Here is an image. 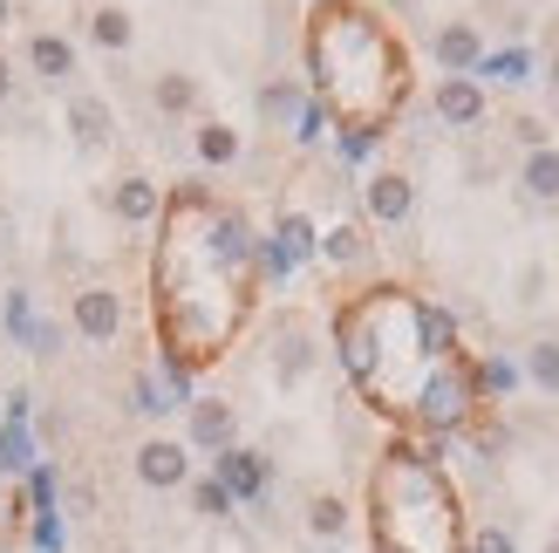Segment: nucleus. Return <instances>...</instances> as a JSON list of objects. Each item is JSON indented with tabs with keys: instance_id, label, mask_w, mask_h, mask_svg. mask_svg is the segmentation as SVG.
<instances>
[{
	"instance_id": "obj_15",
	"label": "nucleus",
	"mask_w": 559,
	"mask_h": 553,
	"mask_svg": "<svg viewBox=\"0 0 559 553\" xmlns=\"http://www.w3.org/2000/svg\"><path fill=\"white\" fill-rule=\"evenodd\" d=\"M90 42L109 48V55H123V48L136 42V21H130L123 8H96V14H90Z\"/></svg>"
},
{
	"instance_id": "obj_27",
	"label": "nucleus",
	"mask_w": 559,
	"mask_h": 553,
	"mask_svg": "<svg viewBox=\"0 0 559 553\" xmlns=\"http://www.w3.org/2000/svg\"><path fill=\"white\" fill-rule=\"evenodd\" d=\"M27 328H35V301H27V287H14L8 294V336L27 342Z\"/></svg>"
},
{
	"instance_id": "obj_29",
	"label": "nucleus",
	"mask_w": 559,
	"mask_h": 553,
	"mask_svg": "<svg viewBox=\"0 0 559 553\" xmlns=\"http://www.w3.org/2000/svg\"><path fill=\"white\" fill-rule=\"evenodd\" d=\"M130 410H144V417H157V410H171V403L157 397V383H151V376H136V383H130Z\"/></svg>"
},
{
	"instance_id": "obj_8",
	"label": "nucleus",
	"mask_w": 559,
	"mask_h": 553,
	"mask_svg": "<svg viewBox=\"0 0 559 553\" xmlns=\"http://www.w3.org/2000/svg\"><path fill=\"white\" fill-rule=\"evenodd\" d=\"M109 212H117L123 226H151V219L164 212V191H157V178H144V172L117 178V185H109Z\"/></svg>"
},
{
	"instance_id": "obj_16",
	"label": "nucleus",
	"mask_w": 559,
	"mask_h": 553,
	"mask_svg": "<svg viewBox=\"0 0 559 553\" xmlns=\"http://www.w3.org/2000/svg\"><path fill=\"white\" fill-rule=\"evenodd\" d=\"M533 48H498V55H485V62H478V75H491V82H512V90H519V82H533Z\"/></svg>"
},
{
	"instance_id": "obj_10",
	"label": "nucleus",
	"mask_w": 559,
	"mask_h": 553,
	"mask_svg": "<svg viewBox=\"0 0 559 553\" xmlns=\"http://www.w3.org/2000/svg\"><path fill=\"white\" fill-rule=\"evenodd\" d=\"M185 410H191V445H199V451L218 458V451L233 445L239 424H233V403H226V397H199V403H185Z\"/></svg>"
},
{
	"instance_id": "obj_35",
	"label": "nucleus",
	"mask_w": 559,
	"mask_h": 553,
	"mask_svg": "<svg viewBox=\"0 0 559 553\" xmlns=\"http://www.w3.org/2000/svg\"><path fill=\"white\" fill-rule=\"evenodd\" d=\"M0 27H8V0H0Z\"/></svg>"
},
{
	"instance_id": "obj_36",
	"label": "nucleus",
	"mask_w": 559,
	"mask_h": 553,
	"mask_svg": "<svg viewBox=\"0 0 559 553\" xmlns=\"http://www.w3.org/2000/svg\"><path fill=\"white\" fill-rule=\"evenodd\" d=\"M546 553H559V540H546Z\"/></svg>"
},
{
	"instance_id": "obj_6",
	"label": "nucleus",
	"mask_w": 559,
	"mask_h": 553,
	"mask_svg": "<svg viewBox=\"0 0 559 553\" xmlns=\"http://www.w3.org/2000/svg\"><path fill=\"white\" fill-rule=\"evenodd\" d=\"M430 103H437V117L451 123V130H471V123H485V82H478V75H443Z\"/></svg>"
},
{
	"instance_id": "obj_7",
	"label": "nucleus",
	"mask_w": 559,
	"mask_h": 553,
	"mask_svg": "<svg viewBox=\"0 0 559 553\" xmlns=\"http://www.w3.org/2000/svg\"><path fill=\"white\" fill-rule=\"evenodd\" d=\"M430 55H437V69H443V75H471V69L485 62V35H478L471 21H443V27H437V42H430Z\"/></svg>"
},
{
	"instance_id": "obj_19",
	"label": "nucleus",
	"mask_w": 559,
	"mask_h": 553,
	"mask_svg": "<svg viewBox=\"0 0 559 553\" xmlns=\"http://www.w3.org/2000/svg\"><path fill=\"white\" fill-rule=\"evenodd\" d=\"M151 96H157V109H164V117H185V109L199 103V82L171 69V75H157V90H151Z\"/></svg>"
},
{
	"instance_id": "obj_13",
	"label": "nucleus",
	"mask_w": 559,
	"mask_h": 553,
	"mask_svg": "<svg viewBox=\"0 0 559 553\" xmlns=\"http://www.w3.org/2000/svg\"><path fill=\"white\" fill-rule=\"evenodd\" d=\"M218 485H226L233 499H253V492L266 485V464H260V451H239V445H226V451H218Z\"/></svg>"
},
{
	"instance_id": "obj_18",
	"label": "nucleus",
	"mask_w": 559,
	"mask_h": 553,
	"mask_svg": "<svg viewBox=\"0 0 559 553\" xmlns=\"http://www.w3.org/2000/svg\"><path fill=\"white\" fill-rule=\"evenodd\" d=\"M300 109H307L300 82H266V90H260V117H273V123H287V130H294Z\"/></svg>"
},
{
	"instance_id": "obj_14",
	"label": "nucleus",
	"mask_w": 559,
	"mask_h": 553,
	"mask_svg": "<svg viewBox=\"0 0 559 553\" xmlns=\"http://www.w3.org/2000/svg\"><path fill=\"white\" fill-rule=\"evenodd\" d=\"M27 69H35L41 82H69L75 75V48L62 35H27Z\"/></svg>"
},
{
	"instance_id": "obj_32",
	"label": "nucleus",
	"mask_w": 559,
	"mask_h": 553,
	"mask_svg": "<svg viewBox=\"0 0 559 553\" xmlns=\"http://www.w3.org/2000/svg\"><path fill=\"white\" fill-rule=\"evenodd\" d=\"M512 137H519L525 151H539V144H546V123H539V117H519V123H512Z\"/></svg>"
},
{
	"instance_id": "obj_30",
	"label": "nucleus",
	"mask_w": 559,
	"mask_h": 553,
	"mask_svg": "<svg viewBox=\"0 0 559 553\" xmlns=\"http://www.w3.org/2000/svg\"><path fill=\"white\" fill-rule=\"evenodd\" d=\"M27 342H35V355H62V328H55V321H35V328H27Z\"/></svg>"
},
{
	"instance_id": "obj_2",
	"label": "nucleus",
	"mask_w": 559,
	"mask_h": 553,
	"mask_svg": "<svg viewBox=\"0 0 559 553\" xmlns=\"http://www.w3.org/2000/svg\"><path fill=\"white\" fill-rule=\"evenodd\" d=\"M471 397H478V383H471V369L451 355V363H437L424 383H416L409 410H416V424H430V431H457L471 417Z\"/></svg>"
},
{
	"instance_id": "obj_1",
	"label": "nucleus",
	"mask_w": 559,
	"mask_h": 553,
	"mask_svg": "<svg viewBox=\"0 0 559 553\" xmlns=\"http://www.w3.org/2000/svg\"><path fill=\"white\" fill-rule=\"evenodd\" d=\"M307 62H314L321 103L334 109V117H348V123H376L382 130L389 103L403 96V55H396V42L382 35L376 14L348 8V0H334V8L314 14Z\"/></svg>"
},
{
	"instance_id": "obj_22",
	"label": "nucleus",
	"mask_w": 559,
	"mask_h": 553,
	"mask_svg": "<svg viewBox=\"0 0 559 553\" xmlns=\"http://www.w3.org/2000/svg\"><path fill=\"white\" fill-rule=\"evenodd\" d=\"M307 527H314L321 540H334V533H348V499H334V492H321V499L307 506Z\"/></svg>"
},
{
	"instance_id": "obj_9",
	"label": "nucleus",
	"mask_w": 559,
	"mask_h": 553,
	"mask_svg": "<svg viewBox=\"0 0 559 553\" xmlns=\"http://www.w3.org/2000/svg\"><path fill=\"white\" fill-rule=\"evenodd\" d=\"M361 199H369V219H376V226H403V219L416 212V185H409L403 172H376Z\"/></svg>"
},
{
	"instance_id": "obj_31",
	"label": "nucleus",
	"mask_w": 559,
	"mask_h": 553,
	"mask_svg": "<svg viewBox=\"0 0 559 553\" xmlns=\"http://www.w3.org/2000/svg\"><path fill=\"white\" fill-rule=\"evenodd\" d=\"M546 294V267H519V301L533 308V301Z\"/></svg>"
},
{
	"instance_id": "obj_3",
	"label": "nucleus",
	"mask_w": 559,
	"mask_h": 553,
	"mask_svg": "<svg viewBox=\"0 0 559 553\" xmlns=\"http://www.w3.org/2000/svg\"><path fill=\"white\" fill-rule=\"evenodd\" d=\"M130 472L136 485H151V492H178L191 479V445H178V437H144L130 458Z\"/></svg>"
},
{
	"instance_id": "obj_34",
	"label": "nucleus",
	"mask_w": 559,
	"mask_h": 553,
	"mask_svg": "<svg viewBox=\"0 0 559 553\" xmlns=\"http://www.w3.org/2000/svg\"><path fill=\"white\" fill-rule=\"evenodd\" d=\"M546 82H552V90H559V55H552V62H546Z\"/></svg>"
},
{
	"instance_id": "obj_17",
	"label": "nucleus",
	"mask_w": 559,
	"mask_h": 553,
	"mask_svg": "<svg viewBox=\"0 0 559 553\" xmlns=\"http://www.w3.org/2000/svg\"><path fill=\"white\" fill-rule=\"evenodd\" d=\"M525 376H533L546 397H559V336H539L533 349H525Z\"/></svg>"
},
{
	"instance_id": "obj_12",
	"label": "nucleus",
	"mask_w": 559,
	"mask_h": 553,
	"mask_svg": "<svg viewBox=\"0 0 559 553\" xmlns=\"http://www.w3.org/2000/svg\"><path fill=\"white\" fill-rule=\"evenodd\" d=\"M519 185H525V199H539V205H559V144H539V151H525V164H519Z\"/></svg>"
},
{
	"instance_id": "obj_24",
	"label": "nucleus",
	"mask_w": 559,
	"mask_h": 553,
	"mask_svg": "<svg viewBox=\"0 0 559 553\" xmlns=\"http://www.w3.org/2000/svg\"><path fill=\"white\" fill-rule=\"evenodd\" d=\"M328 117H334V109H328L321 96H307V109L294 117V137H300V144H321V137H328Z\"/></svg>"
},
{
	"instance_id": "obj_33",
	"label": "nucleus",
	"mask_w": 559,
	"mask_h": 553,
	"mask_svg": "<svg viewBox=\"0 0 559 553\" xmlns=\"http://www.w3.org/2000/svg\"><path fill=\"white\" fill-rule=\"evenodd\" d=\"M14 96V69H8V55H0V103Z\"/></svg>"
},
{
	"instance_id": "obj_21",
	"label": "nucleus",
	"mask_w": 559,
	"mask_h": 553,
	"mask_svg": "<svg viewBox=\"0 0 559 553\" xmlns=\"http://www.w3.org/2000/svg\"><path fill=\"white\" fill-rule=\"evenodd\" d=\"M199 157L205 164H233L239 157V130L233 123H199Z\"/></svg>"
},
{
	"instance_id": "obj_37",
	"label": "nucleus",
	"mask_w": 559,
	"mask_h": 553,
	"mask_svg": "<svg viewBox=\"0 0 559 553\" xmlns=\"http://www.w3.org/2000/svg\"><path fill=\"white\" fill-rule=\"evenodd\" d=\"M117 553H123V546H117Z\"/></svg>"
},
{
	"instance_id": "obj_11",
	"label": "nucleus",
	"mask_w": 559,
	"mask_h": 553,
	"mask_svg": "<svg viewBox=\"0 0 559 553\" xmlns=\"http://www.w3.org/2000/svg\"><path fill=\"white\" fill-rule=\"evenodd\" d=\"M69 130H75V144H82V151H103L109 137H117V109H109L96 90H82V96L69 103Z\"/></svg>"
},
{
	"instance_id": "obj_26",
	"label": "nucleus",
	"mask_w": 559,
	"mask_h": 553,
	"mask_svg": "<svg viewBox=\"0 0 559 553\" xmlns=\"http://www.w3.org/2000/svg\"><path fill=\"white\" fill-rule=\"evenodd\" d=\"M376 144H382V130H376V123H348V137H342V157H348V164H361V157H369Z\"/></svg>"
},
{
	"instance_id": "obj_4",
	"label": "nucleus",
	"mask_w": 559,
	"mask_h": 553,
	"mask_svg": "<svg viewBox=\"0 0 559 553\" xmlns=\"http://www.w3.org/2000/svg\"><path fill=\"white\" fill-rule=\"evenodd\" d=\"M69 321H75L82 342H117L123 336V294L117 287H75Z\"/></svg>"
},
{
	"instance_id": "obj_5",
	"label": "nucleus",
	"mask_w": 559,
	"mask_h": 553,
	"mask_svg": "<svg viewBox=\"0 0 559 553\" xmlns=\"http://www.w3.org/2000/svg\"><path fill=\"white\" fill-rule=\"evenodd\" d=\"M321 254V233H314V219L307 212H287L273 226V239H266V273H287V267H300V260H314Z\"/></svg>"
},
{
	"instance_id": "obj_20",
	"label": "nucleus",
	"mask_w": 559,
	"mask_h": 553,
	"mask_svg": "<svg viewBox=\"0 0 559 553\" xmlns=\"http://www.w3.org/2000/svg\"><path fill=\"white\" fill-rule=\"evenodd\" d=\"M321 254H328L334 267H355L361 254H369V239H361V226H328V233H321Z\"/></svg>"
},
{
	"instance_id": "obj_25",
	"label": "nucleus",
	"mask_w": 559,
	"mask_h": 553,
	"mask_svg": "<svg viewBox=\"0 0 559 553\" xmlns=\"http://www.w3.org/2000/svg\"><path fill=\"white\" fill-rule=\"evenodd\" d=\"M191 506H199L205 519H226L233 513V492L218 485V479H199V485H191Z\"/></svg>"
},
{
	"instance_id": "obj_28",
	"label": "nucleus",
	"mask_w": 559,
	"mask_h": 553,
	"mask_svg": "<svg viewBox=\"0 0 559 553\" xmlns=\"http://www.w3.org/2000/svg\"><path fill=\"white\" fill-rule=\"evenodd\" d=\"M471 553H519V540L506 527H478V533H471Z\"/></svg>"
},
{
	"instance_id": "obj_23",
	"label": "nucleus",
	"mask_w": 559,
	"mask_h": 553,
	"mask_svg": "<svg viewBox=\"0 0 559 553\" xmlns=\"http://www.w3.org/2000/svg\"><path fill=\"white\" fill-rule=\"evenodd\" d=\"M307 369H314V349H307V336H287L280 342V383H300Z\"/></svg>"
}]
</instances>
